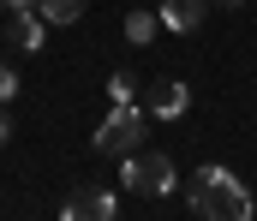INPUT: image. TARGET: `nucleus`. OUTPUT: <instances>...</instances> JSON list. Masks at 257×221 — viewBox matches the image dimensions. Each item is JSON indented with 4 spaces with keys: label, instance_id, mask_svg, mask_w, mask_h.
Returning <instances> with one entry per match:
<instances>
[{
    "label": "nucleus",
    "instance_id": "obj_1",
    "mask_svg": "<svg viewBox=\"0 0 257 221\" xmlns=\"http://www.w3.org/2000/svg\"><path fill=\"white\" fill-rule=\"evenodd\" d=\"M186 209H192L197 221H251V191H245L221 161H209V167L192 173V197H186Z\"/></svg>",
    "mask_w": 257,
    "mask_h": 221
},
{
    "label": "nucleus",
    "instance_id": "obj_2",
    "mask_svg": "<svg viewBox=\"0 0 257 221\" xmlns=\"http://www.w3.org/2000/svg\"><path fill=\"white\" fill-rule=\"evenodd\" d=\"M120 179H126V191H138V197H168L180 173H174V161H168L162 149H144V155L132 149L126 167H120Z\"/></svg>",
    "mask_w": 257,
    "mask_h": 221
},
{
    "label": "nucleus",
    "instance_id": "obj_3",
    "mask_svg": "<svg viewBox=\"0 0 257 221\" xmlns=\"http://www.w3.org/2000/svg\"><path fill=\"white\" fill-rule=\"evenodd\" d=\"M144 144V108L138 102H114V114L96 126V155H132Z\"/></svg>",
    "mask_w": 257,
    "mask_h": 221
},
{
    "label": "nucleus",
    "instance_id": "obj_4",
    "mask_svg": "<svg viewBox=\"0 0 257 221\" xmlns=\"http://www.w3.org/2000/svg\"><path fill=\"white\" fill-rule=\"evenodd\" d=\"M60 215L66 221H114L120 215V197H114L108 185H84V191H72L60 203Z\"/></svg>",
    "mask_w": 257,
    "mask_h": 221
},
{
    "label": "nucleus",
    "instance_id": "obj_5",
    "mask_svg": "<svg viewBox=\"0 0 257 221\" xmlns=\"http://www.w3.org/2000/svg\"><path fill=\"white\" fill-rule=\"evenodd\" d=\"M0 36H6L18 54H36V48H42V36H48V18H42L36 6H18V12L6 18V30H0Z\"/></svg>",
    "mask_w": 257,
    "mask_h": 221
},
{
    "label": "nucleus",
    "instance_id": "obj_6",
    "mask_svg": "<svg viewBox=\"0 0 257 221\" xmlns=\"http://www.w3.org/2000/svg\"><path fill=\"white\" fill-rule=\"evenodd\" d=\"M186 108H192V84L168 78V84H156V90H150V114H156V120H180Z\"/></svg>",
    "mask_w": 257,
    "mask_h": 221
},
{
    "label": "nucleus",
    "instance_id": "obj_7",
    "mask_svg": "<svg viewBox=\"0 0 257 221\" xmlns=\"http://www.w3.org/2000/svg\"><path fill=\"white\" fill-rule=\"evenodd\" d=\"M203 12H209V0H162V24L180 30V36H192L203 24Z\"/></svg>",
    "mask_w": 257,
    "mask_h": 221
},
{
    "label": "nucleus",
    "instance_id": "obj_8",
    "mask_svg": "<svg viewBox=\"0 0 257 221\" xmlns=\"http://www.w3.org/2000/svg\"><path fill=\"white\" fill-rule=\"evenodd\" d=\"M36 12H42L48 24H78V18H84V0H36Z\"/></svg>",
    "mask_w": 257,
    "mask_h": 221
},
{
    "label": "nucleus",
    "instance_id": "obj_9",
    "mask_svg": "<svg viewBox=\"0 0 257 221\" xmlns=\"http://www.w3.org/2000/svg\"><path fill=\"white\" fill-rule=\"evenodd\" d=\"M156 24H162V12H132L126 18V42H138V48L156 42Z\"/></svg>",
    "mask_w": 257,
    "mask_h": 221
},
{
    "label": "nucleus",
    "instance_id": "obj_10",
    "mask_svg": "<svg viewBox=\"0 0 257 221\" xmlns=\"http://www.w3.org/2000/svg\"><path fill=\"white\" fill-rule=\"evenodd\" d=\"M108 96H114V102H138V78H132V72H114V78H108Z\"/></svg>",
    "mask_w": 257,
    "mask_h": 221
},
{
    "label": "nucleus",
    "instance_id": "obj_11",
    "mask_svg": "<svg viewBox=\"0 0 257 221\" xmlns=\"http://www.w3.org/2000/svg\"><path fill=\"white\" fill-rule=\"evenodd\" d=\"M12 96H18V72H12V66H0V102H12Z\"/></svg>",
    "mask_w": 257,
    "mask_h": 221
},
{
    "label": "nucleus",
    "instance_id": "obj_12",
    "mask_svg": "<svg viewBox=\"0 0 257 221\" xmlns=\"http://www.w3.org/2000/svg\"><path fill=\"white\" fill-rule=\"evenodd\" d=\"M12 138V120H6V102H0V144Z\"/></svg>",
    "mask_w": 257,
    "mask_h": 221
},
{
    "label": "nucleus",
    "instance_id": "obj_13",
    "mask_svg": "<svg viewBox=\"0 0 257 221\" xmlns=\"http://www.w3.org/2000/svg\"><path fill=\"white\" fill-rule=\"evenodd\" d=\"M0 6H6V12H18V6H36V0H0Z\"/></svg>",
    "mask_w": 257,
    "mask_h": 221
},
{
    "label": "nucleus",
    "instance_id": "obj_14",
    "mask_svg": "<svg viewBox=\"0 0 257 221\" xmlns=\"http://www.w3.org/2000/svg\"><path fill=\"white\" fill-rule=\"evenodd\" d=\"M209 6H245V0H209Z\"/></svg>",
    "mask_w": 257,
    "mask_h": 221
}]
</instances>
